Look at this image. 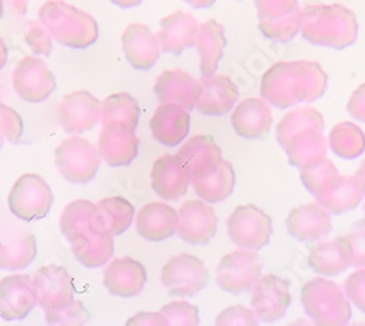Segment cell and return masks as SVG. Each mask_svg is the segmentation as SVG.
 <instances>
[{"instance_id":"1","label":"cell","mask_w":365,"mask_h":326,"mask_svg":"<svg viewBox=\"0 0 365 326\" xmlns=\"http://www.w3.org/2000/svg\"><path fill=\"white\" fill-rule=\"evenodd\" d=\"M327 86V75L314 62H282L273 65L262 79V96L279 108L314 101Z\"/></svg>"},{"instance_id":"2","label":"cell","mask_w":365,"mask_h":326,"mask_svg":"<svg viewBox=\"0 0 365 326\" xmlns=\"http://www.w3.org/2000/svg\"><path fill=\"white\" fill-rule=\"evenodd\" d=\"M355 15L341 5H309L302 9L301 34L316 46L342 50L356 40Z\"/></svg>"},{"instance_id":"3","label":"cell","mask_w":365,"mask_h":326,"mask_svg":"<svg viewBox=\"0 0 365 326\" xmlns=\"http://www.w3.org/2000/svg\"><path fill=\"white\" fill-rule=\"evenodd\" d=\"M38 18L51 37L62 46L81 50L98 40L97 21L63 0L44 4L38 11Z\"/></svg>"},{"instance_id":"4","label":"cell","mask_w":365,"mask_h":326,"mask_svg":"<svg viewBox=\"0 0 365 326\" xmlns=\"http://www.w3.org/2000/svg\"><path fill=\"white\" fill-rule=\"evenodd\" d=\"M54 161L66 180L83 185L96 179L103 158L98 148L88 139L72 136L56 148Z\"/></svg>"},{"instance_id":"5","label":"cell","mask_w":365,"mask_h":326,"mask_svg":"<svg viewBox=\"0 0 365 326\" xmlns=\"http://www.w3.org/2000/svg\"><path fill=\"white\" fill-rule=\"evenodd\" d=\"M53 190L40 174L26 173L14 183L8 205L11 213L22 221L44 218L53 206Z\"/></svg>"},{"instance_id":"6","label":"cell","mask_w":365,"mask_h":326,"mask_svg":"<svg viewBox=\"0 0 365 326\" xmlns=\"http://www.w3.org/2000/svg\"><path fill=\"white\" fill-rule=\"evenodd\" d=\"M210 280L205 263L189 253L173 256L161 271V281L165 290L177 297H192L202 291Z\"/></svg>"},{"instance_id":"7","label":"cell","mask_w":365,"mask_h":326,"mask_svg":"<svg viewBox=\"0 0 365 326\" xmlns=\"http://www.w3.org/2000/svg\"><path fill=\"white\" fill-rule=\"evenodd\" d=\"M15 93L28 103L46 101L56 90V79L48 65L36 56L18 62L12 73Z\"/></svg>"},{"instance_id":"8","label":"cell","mask_w":365,"mask_h":326,"mask_svg":"<svg viewBox=\"0 0 365 326\" xmlns=\"http://www.w3.org/2000/svg\"><path fill=\"white\" fill-rule=\"evenodd\" d=\"M38 306L44 312H56L75 300L71 274L58 265H44L33 277Z\"/></svg>"},{"instance_id":"9","label":"cell","mask_w":365,"mask_h":326,"mask_svg":"<svg viewBox=\"0 0 365 326\" xmlns=\"http://www.w3.org/2000/svg\"><path fill=\"white\" fill-rule=\"evenodd\" d=\"M217 230V214L205 200H186L178 208L177 234L186 243L193 246L206 245L214 239Z\"/></svg>"},{"instance_id":"10","label":"cell","mask_w":365,"mask_h":326,"mask_svg":"<svg viewBox=\"0 0 365 326\" xmlns=\"http://www.w3.org/2000/svg\"><path fill=\"white\" fill-rule=\"evenodd\" d=\"M231 240L242 249H260L272 234L270 218L253 205L238 206L227 223Z\"/></svg>"},{"instance_id":"11","label":"cell","mask_w":365,"mask_h":326,"mask_svg":"<svg viewBox=\"0 0 365 326\" xmlns=\"http://www.w3.org/2000/svg\"><path fill=\"white\" fill-rule=\"evenodd\" d=\"M262 271V260L257 255L246 250H237L224 256L217 270L218 285L231 294L249 291Z\"/></svg>"},{"instance_id":"12","label":"cell","mask_w":365,"mask_h":326,"mask_svg":"<svg viewBox=\"0 0 365 326\" xmlns=\"http://www.w3.org/2000/svg\"><path fill=\"white\" fill-rule=\"evenodd\" d=\"M57 117L65 132L81 135L93 131L100 122L101 103L88 91H75L60 101Z\"/></svg>"},{"instance_id":"13","label":"cell","mask_w":365,"mask_h":326,"mask_svg":"<svg viewBox=\"0 0 365 326\" xmlns=\"http://www.w3.org/2000/svg\"><path fill=\"white\" fill-rule=\"evenodd\" d=\"M154 192L164 200H177L187 193L192 185V171L186 161L177 154L160 157L150 170Z\"/></svg>"},{"instance_id":"14","label":"cell","mask_w":365,"mask_h":326,"mask_svg":"<svg viewBox=\"0 0 365 326\" xmlns=\"http://www.w3.org/2000/svg\"><path fill=\"white\" fill-rule=\"evenodd\" d=\"M38 306L33 278L26 274H14L0 281V317L4 320L25 319Z\"/></svg>"},{"instance_id":"15","label":"cell","mask_w":365,"mask_h":326,"mask_svg":"<svg viewBox=\"0 0 365 326\" xmlns=\"http://www.w3.org/2000/svg\"><path fill=\"white\" fill-rule=\"evenodd\" d=\"M143 263L129 256L114 258L104 270V285L117 297H136L146 285Z\"/></svg>"},{"instance_id":"16","label":"cell","mask_w":365,"mask_h":326,"mask_svg":"<svg viewBox=\"0 0 365 326\" xmlns=\"http://www.w3.org/2000/svg\"><path fill=\"white\" fill-rule=\"evenodd\" d=\"M128 62L138 71H149L155 66L161 54L158 34L145 24H130L121 37Z\"/></svg>"},{"instance_id":"17","label":"cell","mask_w":365,"mask_h":326,"mask_svg":"<svg viewBox=\"0 0 365 326\" xmlns=\"http://www.w3.org/2000/svg\"><path fill=\"white\" fill-rule=\"evenodd\" d=\"M150 133L164 146H177L185 142L190 132V113L187 108L173 103H161L150 122Z\"/></svg>"},{"instance_id":"18","label":"cell","mask_w":365,"mask_h":326,"mask_svg":"<svg viewBox=\"0 0 365 326\" xmlns=\"http://www.w3.org/2000/svg\"><path fill=\"white\" fill-rule=\"evenodd\" d=\"M135 227L148 242H163L177 233L178 211L167 202L157 200L143 205L136 214Z\"/></svg>"},{"instance_id":"19","label":"cell","mask_w":365,"mask_h":326,"mask_svg":"<svg viewBox=\"0 0 365 326\" xmlns=\"http://www.w3.org/2000/svg\"><path fill=\"white\" fill-rule=\"evenodd\" d=\"M60 230L69 243L82 240L98 231H106L100 220L97 203L86 199H76L65 206L60 215Z\"/></svg>"},{"instance_id":"20","label":"cell","mask_w":365,"mask_h":326,"mask_svg":"<svg viewBox=\"0 0 365 326\" xmlns=\"http://www.w3.org/2000/svg\"><path fill=\"white\" fill-rule=\"evenodd\" d=\"M37 239L33 233L16 228L0 235V270L15 272L28 268L37 258Z\"/></svg>"},{"instance_id":"21","label":"cell","mask_w":365,"mask_h":326,"mask_svg":"<svg viewBox=\"0 0 365 326\" xmlns=\"http://www.w3.org/2000/svg\"><path fill=\"white\" fill-rule=\"evenodd\" d=\"M200 82L185 71L163 72L154 86V91L161 103H173L192 110L196 107L200 94Z\"/></svg>"},{"instance_id":"22","label":"cell","mask_w":365,"mask_h":326,"mask_svg":"<svg viewBox=\"0 0 365 326\" xmlns=\"http://www.w3.org/2000/svg\"><path fill=\"white\" fill-rule=\"evenodd\" d=\"M97 148L103 161L110 167H126L138 157L139 139L133 131L103 128Z\"/></svg>"},{"instance_id":"23","label":"cell","mask_w":365,"mask_h":326,"mask_svg":"<svg viewBox=\"0 0 365 326\" xmlns=\"http://www.w3.org/2000/svg\"><path fill=\"white\" fill-rule=\"evenodd\" d=\"M200 94L196 107L206 116H222L228 113L238 100L234 82L224 75H214L200 81Z\"/></svg>"},{"instance_id":"24","label":"cell","mask_w":365,"mask_h":326,"mask_svg":"<svg viewBox=\"0 0 365 326\" xmlns=\"http://www.w3.org/2000/svg\"><path fill=\"white\" fill-rule=\"evenodd\" d=\"M199 24L196 18L187 12H174L161 21L158 33L161 49L164 51L180 54L196 44Z\"/></svg>"},{"instance_id":"25","label":"cell","mask_w":365,"mask_h":326,"mask_svg":"<svg viewBox=\"0 0 365 326\" xmlns=\"http://www.w3.org/2000/svg\"><path fill=\"white\" fill-rule=\"evenodd\" d=\"M252 302L259 319L267 322L279 319L289 303L287 284L277 277H264L255 287Z\"/></svg>"},{"instance_id":"26","label":"cell","mask_w":365,"mask_h":326,"mask_svg":"<svg viewBox=\"0 0 365 326\" xmlns=\"http://www.w3.org/2000/svg\"><path fill=\"white\" fill-rule=\"evenodd\" d=\"M231 121L240 136L247 139L262 138L270 129L272 111L264 100L247 98L235 107Z\"/></svg>"},{"instance_id":"27","label":"cell","mask_w":365,"mask_h":326,"mask_svg":"<svg viewBox=\"0 0 365 326\" xmlns=\"http://www.w3.org/2000/svg\"><path fill=\"white\" fill-rule=\"evenodd\" d=\"M227 40L224 26L215 19H209L199 25L196 47L200 57V72L203 78L214 76L224 56Z\"/></svg>"},{"instance_id":"28","label":"cell","mask_w":365,"mask_h":326,"mask_svg":"<svg viewBox=\"0 0 365 326\" xmlns=\"http://www.w3.org/2000/svg\"><path fill=\"white\" fill-rule=\"evenodd\" d=\"M177 156L186 161L192 171V177L207 174L222 163L221 148L214 138L206 135H197L187 139L180 146Z\"/></svg>"},{"instance_id":"29","label":"cell","mask_w":365,"mask_h":326,"mask_svg":"<svg viewBox=\"0 0 365 326\" xmlns=\"http://www.w3.org/2000/svg\"><path fill=\"white\" fill-rule=\"evenodd\" d=\"M234 185V168L231 163L225 160H222V163L210 173L192 177V186L196 195L207 203H218L225 200L232 193Z\"/></svg>"},{"instance_id":"30","label":"cell","mask_w":365,"mask_h":326,"mask_svg":"<svg viewBox=\"0 0 365 326\" xmlns=\"http://www.w3.org/2000/svg\"><path fill=\"white\" fill-rule=\"evenodd\" d=\"M139 104L128 93L111 94L101 103L100 122L103 128H118L135 132L139 125Z\"/></svg>"},{"instance_id":"31","label":"cell","mask_w":365,"mask_h":326,"mask_svg":"<svg viewBox=\"0 0 365 326\" xmlns=\"http://www.w3.org/2000/svg\"><path fill=\"white\" fill-rule=\"evenodd\" d=\"M71 246L75 258L85 268H100L108 263L114 255V235L108 231H98L71 243Z\"/></svg>"},{"instance_id":"32","label":"cell","mask_w":365,"mask_h":326,"mask_svg":"<svg viewBox=\"0 0 365 326\" xmlns=\"http://www.w3.org/2000/svg\"><path fill=\"white\" fill-rule=\"evenodd\" d=\"M101 224L111 235H121L135 220L133 205L121 196H110L97 202Z\"/></svg>"},{"instance_id":"33","label":"cell","mask_w":365,"mask_h":326,"mask_svg":"<svg viewBox=\"0 0 365 326\" xmlns=\"http://www.w3.org/2000/svg\"><path fill=\"white\" fill-rule=\"evenodd\" d=\"M351 246L346 240H336L333 243H326L316 246L312 253V263L317 272L323 274H339L349 263Z\"/></svg>"},{"instance_id":"34","label":"cell","mask_w":365,"mask_h":326,"mask_svg":"<svg viewBox=\"0 0 365 326\" xmlns=\"http://www.w3.org/2000/svg\"><path fill=\"white\" fill-rule=\"evenodd\" d=\"M302 24V11H297L289 16H285L278 21H267V22H259V26L262 33L278 43H285L292 40L299 31Z\"/></svg>"},{"instance_id":"35","label":"cell","mask_w":365,"mask_h":326,"mask_svg":"<svg viewBox=\"0 0 365 326\" xmlns=\"http://www.w3.org/2000/svg\"><path fill=\"white\" fill-rule=\"evenodd\" d=\"M161 316L164 317L167 325H185L195 326L199 325V310L196 306L190 305L185 300L171 302L161 307Z\"/></svg>"},{"instance_id":"36","label":"cell","mask_w":365,"mask_h":326,"mask_svg":"<svg viewBox=\"0 0 365 326\" xmlns=\"http://www.w3.org/2000/svg\"><path fill=\"white\" fill-rule=\"evenodd\" d=\"M259 22L278 21L299 11L298 0H255Z\"/></svg>"},{"instance_id":"37","label":"cell","mask_w":365,"mask_h":326,"mask_svg":"<svg viewBox=\"0 0 365 326\" xmlns=\"http://www.w3.org/2000/svg\"><path fill=\"white\" fill-rule=\"evenodd\" d=\"M89 320V312L85 309L83 303L73 300L69 306L56 310L46 312V322L48 325H68V326H81Z\"/></svg>"},{"instance_id":"38","label":"cell","mask_w":365,"mask_h":326,"mask_svg":"<svg viewBox=\"0 0 365 326\" xmlns=\"http://www.w3.org/2000/svg\"><path fill=\"white\" fill-rule=\"evenodd\" d=\"M0 132H2L6 142L18 143L24 133V122L18 111L9 106L0 108Z\"/></svg>"},{"instance_id":"39","label":"cell","mask_w":365,"mask_h":326,"mask_svg":"<svg viewBox=\"0 0 365 326\" xmlns=\"http://www.w3.org/2000/svg\"><path fill=\"white\" fill-rule=\"evenodd\" d=\"M333 131H334L333 132L334 135H338V136L344 138V141H346V142H344V145L338 146L334 151L339 153V156L348 157V158L359 156V153L364 150V146H365V139L362 138V135L356 126L352 125L349 133L346 132V123L336 126Z\"/></svg>"},{"instance_id":"40","label":"cell","mask_w":365,"mask_h":326,"mask_svg":"<svg viewBox=\"0 0 365 326\" xmlns=\"http://www.w3.org/2000/svg\"><path fill=\"white\" fill-rule=\"evenodd\" d=\"M51 34L41 21L29 24L25 33L26 44L38 56H48L51 53Z\"/></svg>"},{"instance_id":"41","label":"cell","mask_w":365,"mask_h":326,"mask_svg":"<svg viewBox=\"0 0 365 326\" xmlns=\"http://www.w3.org/2000/svg\"><path fill=\"white\" fill-rule=\"evenodd\" d=\"M257 320L252 310L240 306H232L217 317V325H255Z\"/></svg>"},{"instance_id":"42","label":"cell","mask_w":365,"mask_h":326,"mask_svg":"<svg viewBox=\"0 0 365 326\" xmlns=\"http://www.w3.org/2000/svg\"><path fill=\"white\" fill-rule=\"evenodd\" d=\"M128 326H165V320L160 312H140L126 322Z\"/></svg>"},{"instance_id":"43","label":"cell","mask_w":365,"mask_h":326,"mask_svg":"<svg viewBox=\"0 0 365 326\" xmlns=\"http://www.w3.org/2000/svg\"><path fill=\"white\" fill-rule=\"evenodd\" d=\"M349 111L352 116L358 117L359 121H365V83L361 85L352 94L349 101Z\"/></svg>"},{"instance_id":"44","label":"cell","mask_w":365,"mask_h":326,"mask_svg":"<svg viewBox=\"0 0 365 326\" xmlns=\"http://www.w3.org/2000/svg\"><path fill=\"white\" fill-rule=\"evenodd\" d=\"M352 235H354V234H352ZM349 246H351V250H352V256H354V255H358V260H356L355 263L359 262V259H361V256H362V253H364V258H362L361 265H365V231H364V239H362V233L355 234V235H354V242H352V245H349Z\"/></svg>"},{"instance_id":"45","label":"cell","mask_w":365,"mask_h":326,"mask_svg":"<svg viewBox=\"0 0 365 326\" xmlns=\"http://www.w3.org/2000/svg\"><path fill=\"white\" fill-rule=\"evenodd\" d=\"M4 4H6L18 15H24L28 8V0H4Z\"/></svg>"},{"instance_id":"46","label":"cell","mask_w":365,"mask_h":326,"mask_svg":"<svg viewBox=\"0 0 365 326\" xmlns=\"http://www.w3.org/2000/svg\"><path fill=\"white\" fill-rule=\"evenodd\" d=\"M185 2H187L196 9H203V8H210L217 2V0H185Z\"/></svg>"},{"instance_id":"47","label":"cell","mask_w":365,"mask_h":326,"mask_svg":"<svg viewBox=\"0 0 365 326\" xmlns=\"http://www.w3.org/2000/svg\"><path fill=\"white\" fill-rule=\"evenodd\" d=\"M111 2L120 8H132L142 4V0H111Z\"/></svg>"},{"instance_id":"48","label":"cell","mask_w":365,"mask_h":326,"mask_svg":"<svg viewBox=\"0 0 365 326\" xmlns=\"http://www.w3.org/2000/svg\"><path fill=\"white\" fill-rule=\"evenodd\" d=\"M6 61H8V49H6L5 41L0 39V69L5 66Z\"/></svg>"},{"instance_id":"49","label":"cell","mask_w":365,"mask_h":326,"mask_svg":"<svg viewBox=\"0 0 365 326\" xmlns=\"http://www.w3.org/2000/svg\"><path fill=\"white\" fill-rule=\"evenodd\" d=\"M5 98H6V91H5V85L0 81V108L5 106Z\"/></svg>"},{"instance_id":"50","label":"cell","mask_w":365,"mask_h":326,"mask_svg":"<svg viewBox=\"0 0 365 326\" xmlns=\"http://www.w3.org/2000/svg\"><path fill=\"white\" fill-rule=\"evenodd\" d=\"M4 142H5V138H4L2 132H0V150H2V148H4Z\"/></svg>"},{"instance_id":"51","label":"cell","mask_w":365,"mask_h":326,"mask_svg":"<svg viewBox=\"0 0 365 326\" xmlns=\"http://www.w3.org/2000/svg\"><path fill=\"white\" fill-rule=\"evenodd\" d=\"M4 16V0H0V18Z\"/></svg>"}]
</instances>
